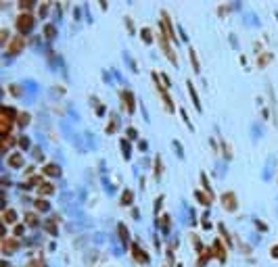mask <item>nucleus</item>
<instances>
[{
    "mask_svg": "<svg viewBox=\"0 0 278 267\" xmlns=\"http://www.w3.org/2000/svg\"><path fill=\"white\" fill-rule=\"evenodd\" d=\"M8 163H11V165H21V157H19V155H15V157L8 159Z\"/></svg>",
    "mask_w": 278,
    "mask_h": 267,
    "instance_id": "39448f33",
    "label": "nucleus"
},
{
    "mask_svg": "<svg viewBox=\"0 0 278 267\" xmlns=\"http://www.w3.org/2000/svg\"><path fill=\"white\" fill-rule=\"evenodd\" d=\"M222 200H224V207H226L228 211H232V209L236 207V198H234V194H232V192H226V194L222 196Z\"/></svg>",
    "mask_w": 278,
    "mask_h": 267,
    "instance_id": "f03ea898",
    "label": "nucleus"
},
{
    "mask_svg": "<svg viewBox=\"0 0 278 267\" xmlns=\"http://www.w3.org/2000/svg\"><path fill=\"white\" fill-rule=\"evenodd\" d=\"M272 255H274V257H278V246L274 248V253H272Z\"/></svg>",
    "mask_w": 278,
    "mask_h": 267,
    "instance_id": "4468645a",
    "label": "nucleus"
},
{
    "mask_svg": "<svg viewBox=\"0 0 278 267\" xmlns=\"http://www.w3.org/2000/svg\"><path fill=\"white\" fill-rule=\"evenodd\" d=\"M52 33H55V27H46V35H48V38H50Z\"/></svg>",
    "mask_w": 278,
    "mask_h": 267,
    "instance_id": "f8f14e48",
    "label": "nucleus"
},
{
    "mask_svg": "<svg viewBox=\"0 0 278 267\" xmlns=\"http://www.w3.org/2000/svg\"><path fill=\"white\" fill-rule=\"evenodd\" d=\"M31 23H34V17L31 15H21L19 19H17V27H19V31H27L31 27Z\"/></svg>",
    "mask_w": 278,
    "mask_h": 267,
    "instance_id": "f257e3e1",
    "label": "nucleus"
},
{
    "mask_svg": "<svg viewBox=\"0 0 278 267\" xmlns=\"http://www.w3.org/2000/svg\"><path fill=\"white\" fill-rule=\"evenodd\" d=\"M197 198H199V202H203V204H207V202H209L207 196H205V194H201V192H197Z\"/></svg>",
    "mask_w": 278,
    "mask_h": 267,
    "instance_id": "6e6552de",
    "label": "nucleus"
},
{
    "mask_svg": "<svg viewBox=\"0 0 278 267\" xmlns=\"http://www.w3.org/2000/svg\"><path fill=\"white\" fill-rule=\"evenodd\" d=\"M40 192H52V186H42Z\"/></svg>",
    "mask_w": 278,
    "mask_h": 267,
    "instance_id": "9d476101",
    "label": "nucleus"
},
{
    "mask_svg": "<svg viewBox=\"0 0 278 267\" xmlns=\"http://www.w3.org/2000/svg\"><path fill=\"white\" fill-rule=\"evenodd\" d=\"M46 173H48V175H50V173H52V175H57V173H59V169H57L55 165H48V167H46Z\"/></svg>",
    "mask_w": 278,
    "mask_h": 267,
    "instance_id": "0eeeda50",
    "label": "nucleus"
},
{
    "mask_svg": "<svg viewBox=\"0 0 278 267\" xmlns=\"http://www.w3.org/2000/svg\"><path fill=\"white\" fill-rule=\"evenodd\" d=\"M38 209H42V211H44V209H48V204H46V202H42V200H40V202H38Z\"/></svg>",
    "mask_w": 278,
    "mask_h": 267,
    "instance_id": "9b49d317",
    "label": "nucleus"
},
{
    "mask_svg": "<svg viewBox=\"0 0 278 267\" xmlns=\"http://www.w3.org/2000/svg\"><path fill=\"white\" fill-rule=\"evenodd\" d=\"M17 246V240H4L2 242V248H4V253L8 255V253H13V248Z\"/></svg>",
    "mask_w": 278,
    "mask_h": 267,
    "instance_id": "7ed1b4c3",
    "label": "nucleus"
},
{
    "mask_svg": "<svg viewBox=\"0 0 278 267\" xmlns=\"http://www.w3.org/2000/svg\"><path fill=\"white\" fill-rule=\"evenodd\" d=\"M4 221H15V213L13 211H4Z\"/></svg>",
    "mask_w": 278,
    "mask_h": 267,
    "instance_id": "423d86ee",
    "label": "nucleus"
},
{
    "mask_svg": "<svg viewBox=\"0 0 278 267\" xmlns=\"http://www.w3.org/2000/svg\"><path fill=\"white\" fill-rule=\"evenodd\" d=\"M130 198H132V192H123V200H121V202H123V204H128Z\"/></svg>",
    "mask_w": 278,
    "mask_h": 267,
    "instance_id": "1a4fd4ad",
    "label": "nucleus"
},
{
    "mask_svg": "<svg viewBox=\"0 0 278 267\" xmlns=\"http://www.w3.org/2000/svg\"><path fill=\"white\" fill-rule=\"evenodd\" d=\"M142 33H144V40L149 42V40H151V35H149V33H151V31H149V29H144V31H142Z\"/></svg>",
    "mask_w": 278,
    "mask_h": 267,
    "instance_id": "ddd939ff",
    "label": "nucleus"
},
{
    "mask_svg": "<svg viewBox=\"0 0 278 267\" xmlns=\"http://www.w3.org/2000/svg\"><path fill=\"white\" fill-rule=\"evenodd\" d=\"M132 255L136 257L138 261H142V263L147 261V255H144V253H140V248H138V246H134V248H132Z\"/></svg>",
    "mask_w": 278,
    "mask_h": 267,
    "instance_id": "20e7f679",
    "label": "nucleus"
}]
</instances>
